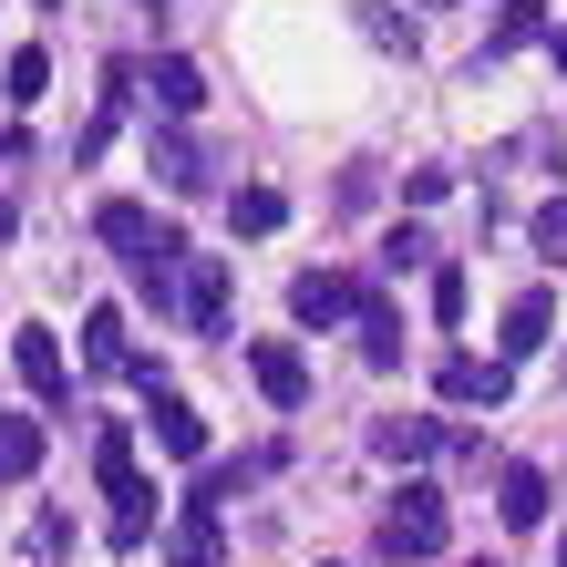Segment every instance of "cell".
Segmentation results:
<instances>
[{"instance_id":"5","label":"cell","mask_w":567,"mask_h":567,"mask_svg":"<svg viewBox=\"0 0 567 567\" xmlns=\"http://www.w3.org/2000/svg\"><path fill=\"white\" fill-rule=\"evenodd\" d=\"M11 372L42 392V403H62V392H73V361H62V341H52L42 320H21V330H11Z\"/></svg>"},{"instance_id":"30","label":"cell","mask_w":567,"mask_h":567,"mask_svg":"<svg viewBox=\"0 0 567 567\" xmlns=\"http://www.w3.org/2000/svg\"><path fill=\"white\" fill-rule=\"evenodd\" d=\"M423 11H454V0H423Z\"/></svg>"},{"instance_id":"34","label":"cell","mask_w":567,"mask_h":567,"mask_svg":"<svg viewBox=\"0 0 567 567\" xmlns=\"http://www.w3.org/2000/svg\"><path fill=\"white\" fill-rule=\"evenodd\" d=\"M0 155H11V145H0Z\"/></svg>"},{"instance_id":"6","label":"cell","mask_w":567,"mask_h":567,"mask_svg":"<svg viewBox=\"0 0 567 567\" xmlns=\"http://www.w3.org/2000/svg\"><path fill=\"white\" fill-rule=\"evenodd\" d=\"M248 382L269 392L279 413H299V403H310V361H299L289 341H248Z\"/></svg>"},{"instance_id":"31","label":"cell","mask_w":567,"mask_h":567,"mask_svg":"<svg viewBox=\"0 0 567 567\" xmlns=\"http://www.w3.org/2000/svg\"><path fill=\"white\" fill-rule=\"evenodd\" d=\"M557 567H567V537H557Z\"/></svg>"},{"instance_id":"15","label":"cell","mask_w":567,"mask_h":567,"mask_svg":"<svg viewBox=\"0 0 567 567\" xmlns=\"http://www.w3.org/2000/svg\"><path fill=\"white\" fill-rule=\"evenodd\" d=\"M495 516L506 526H547V475L537 464H506V475H495Z\"/></svg>"},{"instance_id":"28","label":"cell","mask_w":567,"mask_h":567,"mask_svg":"<svg viewBox=\"0 0 567 567\" xmlns=\"http://www.w3.org/2000/svg\"><path fill=\"white\" fill-rule=\"evenodd\" d=\"M547 62H557V73H567V21H557V31H547Z\"/></svg>"},{"instance_id":"27","label":"cell","mask_w":567,"mask_h":567,"mask_svg":"<svg viewBox=\"0 0 567 567\" xmlns=\"http://www.w3.org/2000/svg\"><path fill=\"white\" fill-rule=\"evenodd\" d=\"M444 186H454V165H413V176H403V196H413V207H433Z\"/></svg>"},{"instance_id":"17","label":"cell","mask_w":567,"mask_h":567,"mask_svg":"<svg viewBox=\"0 0 567 567\" xmlns=\"http://www.w3.org/2000/svg\"><path fill=\"white\" fill-rule=\"evenodd\" d=\"M227 227H238V238H279V227H289V196L279 186H238V196H227Z\"/></svg>"},{"instance_id":"24","label":"cell","mask_w":567,"mask_h":567,"mask_svg":"<svg viewBox=\"0 0 567 567\" xmlns=\"http://www.w3.org/2000/svg\"><path fill=\"white\" fill-rule=\"evenodd\" d=\"M361 31H372L382 52H413V21H403V11H382V0H361Z\"/></svg>"},{"instance_id":"11","label":"cell","mask_w":567,"mask_h":567,"mask_svg":"<svg viewBox=\"0 0 567 567\" xmlns=\"http://www.w3.org/2000/svg\"><path fill=\"white\" fill-rule=\"evenodd\" d=\"M145 93H155V114H165V124H186V114H207V73H196L186 52H165L155 73H145Z\"/></svg>"},{"instance_id":"23","label":"cell","mask_w":567,"mask_h":567,"mask_svg":"<svg viewBox=\"0 0 567 567\" xmlns=\"http://www.w3.org/2000/svg\"><path fill=\"white\" fill-rule=\"evenodd\" d=\"M93 475H135V433H124V423H104V433H93Z\"/></svg>"},{"instance_id":"7","label":"cell","mask_w":567,"mask_h":567,"mask_svg":"<svg viewBox=\"0 0 567 567\" xmlns=\"http://www.w3.org/2000/svg\"><path fill=\"white\" fill-rule=\"evenodd\" d=\"M104 506H114V516H104V537H114V547H145V537H155V516H165V495H155L145 475H114V485H104Z\"/></svg>"},{"instance_id":"2","label":"cell","mask_w":567,"mask_h":567,"mask_svg":"<svg viewBox=\"0 0 567 567\" xmlns=\"http://www.w3.org/2000/svg\"><path fill=\"white\" fill-rule=\"evenodd\" d=\"M433 392H444V403H464V413H495V403H506V392H516V361L506 351H495V361H475V351H444V361H433Z\"/></svg>"},{"instance_id":"32","label":"cell","mask_w":567,"mask_h":567,"mask_svg":"<svg viewBox=\"0 0 567 567\" xmlns=\"http://www.w3.org/2000/svg\"><path fill=\"white\" fill-rule=\"evenodd\" d=\"M330 567H341V557H330Z\"/></svg>"},{"instance_id":"13","label":"cell","mask_w":567,"mask_h":567,"mask_svg":"<svg viewBox=\"0 0 567 567\" xmlns=\"http://www.w3.org/2000/svg\"><path fill=\"white\" fill-rule=\"evenodd\" d=\"M155 227H165V217L145 207V196H104V207H93V238H104L114 258H135V248L155 238Z\"/></svg>"},{"instance_id":"8","label":"cell","mask_w":567,"mask_h":567,"mask_svg":"<svg viewBox=\"0 0 567 567\" xmlns=\"http://www.w3.org/2000/svg\"><path fill=\"white\" fill-rule=\"evenodd\" d=\"M176 310H186V330H227V258H186V289H176Z\"/></svg>"},{"instance_id":"29","label":"cell","mask_w":567,"mask_h":567,"mask_svg":"<svg viewBox=\"0 0 567 567\" xmlns=\"http://www.w3.org/2000/svg\"><path fill=\"white\" fill-rule=\"evenodd\" d=\"M11 227H21V217H11V196H0V248H11Z\"/></svg>"},{"instance_id":"10","label":"cell","mask_w":567,"mask_h":567,"mask_svg":"<svg viewBox=\"0 0 567 567\" xmlns=\"http://www.w3.org/2000/svg\"><path fill=\"white\" fill-rule=\"evenodd\" d=\"M444 433L454 423H433V413H392V423H372V454L382 464H433V454H444Z\"/></svg>"},{"instance_id":"33","label":"cell","mask_w":567,"mask_h":567,"mask_svg":"<svg viewBox=\"0 0 567 567\" xmlns=\"http://www.w3.org/2000/svg\"><path fill=\"white\" fill-rule=\"evenodd\" d=\"M42 11H52V0H42Z\"/></svg>"},{"instance_id":"20","label":"cell","mask_w":567,"mask_h":567,"mask_svg":"<svg viewBox=\"0 0 567 567\" xmlns=\"http://www.w3.org/2000/svg\"><path fill=\"white\" fill-rule=\"evenodd\" d=\"M0 83H11V104H42V93H52V52H42V42H21L11 62H0Z\"/></svg>"},{"instance_id":"3","label":"cell","mask_w":567,"mask_h":567,"mask_svg":"<svg viewBox=\"0 0 567 567\" xmlns=\"http://www.w3.org/2000/svg\"><path fill=\"white\" fill-rule=\"evenodd\" d=\"M361 299H372V289H361L351 269H299L289 279V320L299 330H330V320H361Z\"/></svg>"},{"instance_id":"22","label":"cell","mask_w":567,"mask_h":567,"mask_svg":"<svg viewBox=\"0 0 567 567\" xmlns=\"http://www.w3.org/2000/svg\"><path fill=\"white\" fill-rule=\"evenodd\" d=\"M516 42H547V11H537V0H506V21H495L485 52H516Z\"/></svg>"},{"instance_id":"21","label":"cell","mask_w":567,"mask_h":567,"mask_svg":"<svg viewBox=\"0 0 567 567\" xmlns=\"http://www.w3.org/2000/svg\"><path fill=\"white\" fill-rule=\"evenodd\" d=\"M423 258H433V238H423V227L403 217V227L382 238V258H372V269H382V279H403V269H423Z\"/></svg>"},{"instance_id":"18","label":"cell","mask_w":567,"mask_h":567,"mask_svg":"<svg viewBox=\"0 0 567 567\" xmlns=\"http://www.w3.org/2000/svg\"><path fill=\"white\" fill-rule=\"evenodd\" d=\"M135 341H124V310H83V372H124Z\"/></svg>"},{"instance_id":"1","label":"cell","mask_w":567,"mask_h":567,"mask_svg":"<svg viewBox=\"0 0 567 567\" xmlns=\"http://www.w3.org/2000/svg\"><path fill=\"white\" fill-rule=\"evenodd\" d=\"M444 537H454V516H444V495H433V485H403V495H392V506L372 516V547H382L392 567L444 557Z\"/></svg>"},{"instance_id":"9","label":"cell","mask_w":567,"mask_h":567,"mask_svg":"<svg viewBox=\"0 0 567 567\" xmlns=\"http://www.w3.org/2000/svg\"><path fill=\"white\" fill-rule=\"evenodd\" d=\"M217 557H227V526H217V506L186 495V516L165 526V567H217Z\"/></svg>"},{"instance_id":"25","label":"cell","mask_w":567,"mask_h":567,"mask_svg":"<svg viewBox=\"0 0 567 567\" xmlns=\"http://www.w3.org/2000/svg\"><path fill=\"white\" fill-rule=\"evenodd\" d=\"M433 320H444V330L464 320V269H454V258H433Z\"/></svg>"},{"instance_id":"19","label":"cell","mask_w":567,"mask_h":567,"mask_svg":"<svg viewBox=\"0 0 567 567\" xmlns=\"http://www.w3.org/2000/svg\"><path fill=\"white\" fill-rule=\"evenodd\" d=\"M351 330H361V361H372V372H392V361H403V320H392L382 299H361V320H351Z\"/></svg>"},{"instance_id":"12","label":"cell","mask_w":567,"mask_h":567,"mask_svg":"<svg viewBox=\"0 0 567 567\" xmlns=\"http://www.w3.org/2000/svg\"><path fill=\"white\" fill-rule=\"evenodd\" d=\"M547 330H557V299H547V289H516V299H506V341H495V351H506V361H537Z\"/></svg>"},{"instance_id":"14","label":"cell","mask_w":567,"mask_h":567,"mask_svg":"<svg viewBox=\"0 0 567 567\" xmlns=\"http://www.w3.org/2000/svg\"><path fill=\"white\" fill-rule=\"evenodd\" d=\"M155 444L176 464H196V454H207V413H196L186 392H155Z\"/></svg>"},{"instance_id":"26","label":"cell","mask_w":567,"mask_h":567,"mask_svg":"<svg viewBox=\"0 0 567 567\" xmlns=\"http://www.w3.org/2000/svg\"><path fill=\"white\" fill-rule=\"evenodd\" d=\"M526 238H537L547 258H567V196H547V207H537V217H526Z\"/></svg>"},{"instance_id":"4","label":"cell","mask_w":567,"mask_h":567,"mask_svg":"<svg viewBox=\"0 0 567 567\" xmlns=\"http://www.w3.org/2000/svg\"><path fill=\"white\" fill-rule=\"evenodd\" d=\"M145 165H155V186H165V196H207V186H217V155L196 145V135H176V124L145 145Z\"/></svg>"},{"instance_id":"16","label":"cell","mask_w":567,"mask_h":567,"mask_svg":"<svg viewBox=\"0 0 567 567\" xmlns=\"http://www.w3.org/2000/svg\"><path fill=\"white\" fill-rule=\"evenodd\" d=\"M31 475H42V423L0 413V485H31Z\"/></svg>"}]
</instances>
